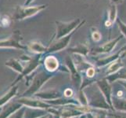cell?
<instances>
[{
    "instance_id": "39",
    "label": "cell",
    "mask_w": 126,
    "mask_h": 118,
    "mask_svg": "<svg viewBox=\"0 0 126 118\" xmlns=\"http://www.w3.org/2000/svg\"><path fill=\"white\" fill-rule=\"evenodd\" d=\"M79 118H87L86 117V114H82L79 117Z\"/></svg>"
},
{
    "instance_id": "41",
    "label": "cell",
    "mask_w": 126,
    "mask_h": 118,
    "mask_svg": "<svg viewBox=\"0 0 126 118\" xmlns=\"http://www.w3.org/2000/svg\"><path fill=\"white\" fill-rule=\"evenodd\" d=\"M0 24H1V19H0Z\"/></svg>"
},
{
    "instance_id": "35",
    "label": "cell",
    "mask_w": 126,
    "mask_h": 118,
    "mask_svg": "<svg viewBox=\"0 0 126 118\" xmlns=\"http://www.w3.org/2000/svg\"><path fill=\"white\" fill-rule=\"evenodd\" d=\"M34 1V0H26L24 4V6H30V4L32 3Z\"/></svg>"
},
{
    "instance_id": "20",
    "label": "cell",
    "mask_w": 126,
    "mask_h": 118,
    "mask_svg": "<svg viewBox=\"0 0 126 118\" xmlns=\"http://www.w3.org/2000/svg\"><path fill=\"white\" fill-rule=\"evenodd\" d=\"M47 48L39 41H32L28 43V50L33 52V53L38 54H46L47 51Z\"/></svg>"
},
{
    "instance_id": "4",
    "label": "cell",
    "mask_w": 126,
    "mask_h": 118,
    "mask_svg": "<svg viewBox=\"0 0 126 118\" xmlns=\"http://www.w3.org/2000/svg\"><path fill=\"white\" fill-rule=\"evenodd\" d=\"M23 40L22 35L20 30H15L12 35L5 39L0 40V48H14L26 50L28 49V46H24L21 43Z\"/></svg>"
},
{
    "instance_id": "38",
    "label": "cell",
    "mask_w": 126,
    "mask_h": 118,
    "mask_svg": "<svg viewBox=\"0 0 126 118\" xmlns=\"http://www.w3.org/2000/svg\"><path fill=\"white\" fill-rule=\"evenodd\" d=\"M53 118H61V117H60L59 114H55V115H53Z\"/></svg>"
},
{
    "instance_id": "11",
    "label": "cell",
    "mask_w": 126,
    "mask_h": 118,
    "mask_svg": "<svg viewBox=\"0 0 126 118\" xmlns=\"http://www.w3.org/2000/svg\"><path fill=\"white\" fill-rule=\"evenodd\" d=\"M89 106L95 109H100V110H110L111 107L106 101V98L99 91L98 92H95L92 95L91 98L89 100Z\"/></svg>"
},
{
    "instance_id": "10",
    "label": "cell",
    "mask_w": 126,
    "mask_h": 118,
    "mask_svg": "<svg viewBox=\"0 0 126 118\" xmlns=\"http://www.w3.org/2000/svg\"><path fill=\"white\" fill-rule=\"evenodd\" d=\"M18 102L24 105V106L28 108H35V109H44L47 110L52 106V105L49 104L48 102L43 101L41 99H34L32 97H21Z\"/></svg>"
},
{
    "instance_id": "37",
    "label": "cell",
    "mask_w": 126,
    "mask_h": 118,
    "mask_svg": "<svg viewBox=\"0 0 126 118\" xmlns=\"http://www.w3.org/2000/svg\"><path fill=\"white\" fill-rule=\"evenodd\" d=\"M43 118H53V115L51 114V113H48V114L46 115Z\"/></svg>"
},
{
    "instance_id": "34",
    "label": "cell",
    "mask_w": 126,
    "mask_h": 118,
    "mask_svg": "<svg viewBox=\"0 0 126 118\" xmlns=\"http://www.w3.org/2000/svg\"><path fill=\"white\" fill-rule=\"evenodd\" d=\"M124 2V0H110V4H114V5H118L121 4Z\"/></svg>"
},
{
    "instance_id": "19",
    "label": "cell",
    "mask_w": 126,
    "mask_h": 118,
    "mask_svg": "<svg viewBox=\"0 0 126 118\" xmlns=\"http://www.w3.org/2000/svg\"><path fill=\"white\" fill-rule=\"evenodd\" d=\"M68 52L74 54H79L83 57H87V55L90 53V50L89 47L85 43H78L76 46L69 48Z\"/></svg>"
},
{
    "instance_id": "13",
    "label": "cell",
    "mask_w": 126,
    "mask_h": 118,
    "mask_svg": "<svg viewBox=\"0 0 126 118\" xmlns=\"http://www.w3.org/2000/svg\"><path fill=\"white\" fill-rule=\"evenodd\" d=\"M34 96L35 98H39L41 100H44V101L46 100V102L50 101V100H54V99L62 97V95L60 94V91L54 90V89L46 90V91H38V92H37Z\"/></svg>"
},
{
    "instance_id": "30",
    "label": "cell",
    "mask_w": 126,
    "mask_h": 118,
    "mask_svg": "<svg viewBox=\"0 0 126 118\" xmlns=\"http://www.w3.org/2000/svg\"><path fill=\"white\" fill-rule=\"evenodd\" d=\"M92 38L93 39V41L99 42V41H100V39L102 38V36H101V34L99 33V32L97 31V30L95 28L94 31L92 32Z\"/></svg>"
},
{
    "instance_id": "18",
    "label": "cell",
    "mask_w": 126,
    "mask_h": 118,
    "mask_svg": "<svg viewBox=\"0 0 126 118\" xmlns=\"http://www.w3.org/2000/svg\"><path fill=\"white\" fill-rule=\"evenodd\" d=\"M47 110L44 109H35V108H29L26 109L24 113V118H40L48 114Z\"/></svg>"
},
{
    "instance_id": "6",
    "label": "cell",
    "mask_w": 126,
    "mask_h": 118,
    "mask_svg": "<svg viewBox=\"0 0 126 118\" xmlns=\"http://www.w3.org/2000/svg\"><path fill=\"white\" fill-rule=\"evenodd\" d=\"M42 58V54H36L34 57L31 58V60L29 62H27V65L24 67V69L22 73L20 74V76L17 77L15 81L12 84V86H14L16 84H17L20 80H22L24 77L28 76V75H30L31 73H32L35 69L39 66V65L41 63V60Z\"/></svg>"
},
{
    "instance_id": "15",
    "label": "cell",
    "mask_w": 126,
    "mask_h": 118,
    "mask_svg": "<svg viewBox=\"0 0 126 118\" xmlns=\"http://www.w3.org/2000/svg\"><path fill=\"white\" fill-rule=\"evenodd\" d=\"M24 106V105L20 103L18 101L16 102L9 103L7 106L4 108L2 113H0V118H8L10 117L13 113H14L18 110Z\"/></svg>"
},
{
    "instance_id": "1",
    "label": "cell",
    "mask_w": 126,
    "mask_h": 118,
    "mask_svg": "<svg viewBox=\"0 0 126 118\" xmlns=\"http://www.w3.org/2000/svg\"><path fill=\"white\" fill-rule=\"evenodd\" d=\"M85 22V20L81 21L80 18L74 19L71 21H69V22H62V21H56V34L53 37L54 39H52V41L56 40V39H59L60 38L67 36V35L71 33L78 28H80L81 26L84 25Z\"/></svg>"
},
{
    "instance_id": "32",
    "label": "cell",
    "mask_w": 126,
    "mask_h": 118,
    "mask_svg": "<svg viewBox=\"0 0 126 118\" xmlns=\"http://www.w3.org/2000/svg\"><path fill=\"white\" fill-rule=\"evenodd\" d=\"M73 94H74V91L71 88H67L63 91V95H64V97H66V98H72Z\"/></svg>"
},
{
    "instance_id": "28",
    "label": "cell",
    "mask_w": 126,
    "mask_h": 118,
    "mask_svg": "<svg viewBox=\"0 0 126 118\" xmlns=\"http://www.w3.org/2000/svg\"><path fill=\"white\" fill-rule=\"evenodd\" d=\"M25 110H26V106H22L20 110H18L16 112H15L14 113L8 118H23L24 116V113H25Z\"/></svg>"
},
{
    "instance_id": "29",
    "label": "cell",
    "mask_w": 126,
    "mask_h": 118,
    "mask_svg": "<svg viewBox=\"0 0 126 118\" xmlns=\"http://www.w3.org/2000/svg\"><path fill=\"white\" fill-rule=\"evenodd\" d=\"M116 22L118 25V28L120 29V31L121 32V34L126 38V24L124 22V21H121L120 18H117Z\"/></svg>"
},
{
    "instance_id": "14",
    "label": "cell",
    "mask_w": 126,
    "mask_h": 118,
    "mask_svg": "<svg viewBox=\"0 0 126 118\" xmlns=\"http://www.w3.org/2000/svg\"><path fill=\"white\" fill-rule=\"evenodd\" d=\"M44 66L46 70L49 72H53L60 68L58 59L53 55H48L44 59Z\"/></svg>"
},
{
    "instance_id": "33",
    "label": "cell",
    "mask_w": 126,
    "mask_h": 118,
    "mask_svg": "<svg viewBox=\"0 0 126 118\" xmlns=\"http://www.w3.org/2000/svg\"><path fill=\"white\" fill-rule=\"evenodd\" d=\"M1 24L3 26H5V27H8V26H10V19L6 17H3L1 20Z\"/></svg>"
},
{
    "instance_id": "22",
    "label": "cell",
    "mask_w": 126,
    "mask_h": 118,
    "mask_svg": "<svg viewBox=\"0 0 126 118\" xmlns=\"http://www.w3.org/2000/svg\"><path fill=\"white\" fill-rule=\"evenodd\" d=\"M6 66L11 68L13 70L16 71V72L18 73H22L24 69V67L22 65L21 62L18 59H15V58H10L9 59L8 61L6 62V64H5Z\"/></svg>"
},
{
    "instance_id": "2",
    "label": "cell",
    "mask_w": 126,
    "mask_h": 118,
    "mask_svg": "<svg viewBox=\"0 0 126 118\" xmlns=\"http://www.w3.org/2000/svg\"><path fill=\"white\" fill-rule=\"evenodd\" d=\"M53 77V72H49L46 70L38 72L35 74V76H34L31 86L25 92L23 93L22 97H32V95H34L37 92H38V91L42 88V86Z\"/></svg>"
},
{
    "instance_id": "17",
    "label": "cell",
    "mask_w": 126,
    "mask_h": 118,
    "mask_svg": "<svg viewBox=\"0 0 126 118\" xmlns=\"http://www.w3.org/2000/svg\"><path fill=\"white\" fill-rule=\"evenodd\" d=\"M49 104L52 106H68L71 104H80L78 99H74L72 98H66V97H60L59 98H56L54 100H50V101H47Z\"/></svg>"
},
{
    "instance_id": "23",
    "label": "cell",
    "mask_w": 126,
    "mask_h": 118,
    "mask_svg": "<svg viewBox=\"0 0 126 118\" xmlns=\"http://www.w3.org/2000/svg\"><path fill=\"white\" fill-rule=\"evenodd\" d=\"M105 78L110 83V84H112L113 82H115L117 80H126V69L125 68H122L117 72L107 76Z\"/></svg>"
},
{
    "instance_id": "24",
    "label": "cell",
    "mask_w": 126,
    "mask_h": 118,
    "mask_svg": "<svg viewBox=\"0 0 126 118\" xmlns=\"http://www.w3.org/2000/svg\"><path fill=\"white\" fill-rule=\"evenodd\" d=\"M112 104L114 110L119 112H126V99L112 96Z\"/></svg>"
},
{
    "instance_id": "26",
    "label": "cell",
    "mask_w": 126,
    "mask_h": 118,
    "mask_svg": "<svg viewBox=\"0 0 126 118\" xmlns=\"http://www.w3.org/2000/svg\"><path fill=\"white\" fill-rule=\"evenodd\" d=\"M87 118H107V111L106 110H100V109H95L93 113H86Z\"/></svg>"
},
{
    "instance_id": "21",
    "label": "cell",
    "mask_w": 126,
    "mask_h": 118,
    "mask_svg": "<svg viewBox=\"0 0 126 118\" xmlns=\"http://www.w3.org/2000/svg\"><path fill=\"white\" fill-rule=\"evenodd\" d=\"M124 67H125V65L122 62V60H121V58H119L118 59L114 61V62H112L111 64L109 65V67L107 68V71H106L107 76H109L113 73H115L118 70H120L121 69H122Z\"/></svg>"
},
{
    "instance_id": "7",
    "label": "cell",
    "mask_w": 126,
    "mask_h": 118,
    "mask_svg": "<svg viewBox=\"0 0 126 118\" xmlns=\"http://www.w3.org/2000/svg\"><path fill=\"white\" fill-rule=\"evenodd\" d=\"M65 65H67V67L69 69V73H70V75H71V81L73 83V84L75 85L77 88L79 89L81 85L82 79L83 78L81 76V74L79 71V69H77L76 65L71 57L70 56L66 57V58H65Z\"/></svg>"
},
{
    "instance_id": "25",
    "label": "cell",
    "mask_w": 126,
    "mask_h": 118,
    "mask_svg": "<svg viewBox=\"0 0 126 118\" xmlns=\"http://www.w3.org/2000/svg\"><path fill=\"white\" fill-rule=\"evenodd\" d=\"M17 90H18V86H14V87H12L6 94H4L2 97L0 98V106H4V105L6 104L13 97L16 96L17 93Z\"/></svg>"
},
{
    "instance_id": "40",
    "label": "cell",
    "mask_w": 126,
    "mask_h": 118,
    "mask_svg": "<svg viewBox=\"0 0 126 118\" xmlns=\"http://www.w3.org/2000/svg\"><path fill=\"white\" fill-rule=\"evenodd\" d=\"M80 117V116H79ZM79 117H71V118H79Z\"/></svg>"
},
{
    "instance_id": "9",
    "label": "cell",
    "mask_w": 126,
    "mask_h": 118,
    "mask_svg": "<svg viewBox=\"0 0 126 118\" xmlns=\"http://www.w3.org/2000/svg\"><path fill=\"white\" fill-rule=\"evenodd\" d=\"M96 85L99 90L101 91V93L106 98V101L110 105L111 110H114L112 104V86L111 84L108 81L106 78L101 79L99 80H96Z\"/></svg>"
},
{
    "instance_id": "31",
    "label": "cell",
    "mask_w": 126,
    "mask_h": 118,
    "mask_svg": "<svg viewBox=\"0 0 126 118\" xmlns=\"http://www.w3.org/2000/svg\"><path fill=\"white\" fill-rule=\"evenodd\" d=\"M95 74V69L93 66L89 67L88 69L86 70V76L89 78H93Z\"/></svg>"
},
{
    "instance_id": "36",
    "label": "cell",
    "mask_w": 126,
    "mask_h": 118,
    "mask_svg": "<svg viewBox=\"0 0 126 118\" xmlns=\"http://www.w3.org/2000/svg\"><path fill=\"white\" fill-rule=\"evenodd\" d=\"M120 58H121V59L124 58H126V47H125V49L124 50V51L122 52V53H121Z\"/></svg>"
},
{
    "instance_id": "42",
    "label": "cell",
    "mask_w": 126,
    "mask_h": 118,
    "mask_svg": "<svg viewBox=\"0 0 126 118\" xmlns=\"http://www.w3.org/2000/svg\"><path fill=\"white\" fill-rule=\"evenodd\" d=\"M45 117V116H44ZM40 117V118H43V117Z\"/></svg>"
},
{
    "instance_id": "12",
    "label": "cell",
    "mask_w": 126,
    "mask_h": 118,
    "mask_svg": "<svg viewBox=\"0 0 126 118\" xmlns=\"http://www.w3.org/2000/svg\"><path fill=\"white\" fill-rule=\"evenodd\" d=\"M125 47H123L122 48H121V50H118L117 53L114 54H111L109 56H107V57H104V58H99L96 60L95 62V65L96 67L98 68H101V67H104L106 65H109L110 64H111L112 62H114V61H116L117 59H118L120 57L121 53L124 51V50L125 49Z\"/></svg>"
},
{
    "instance_id": "3",
    "label": "cell",
    "mask_w": 126,
    "mask_h": 118,
    "mask_svg": "<svg viewBox=\"0 0 126 118\" xmlns=\"http://www.w3.org/2000/svg\"><path fill=\"white\" fill-rule=\"evenodd\" d=\"M48 4H43L39 6H16L14 9L13 19L15 21H23L29 17L36 15L39 12L46 9Z\"/></svg>"
},
{
    "instance_id": "8",
    "label": "cell",
    "mask_w": 126,
    "mask_h": 118,
    "mask_svg": "<svg viewBox=\"0 0 126 118\" xmlns=\"http://www.w3.org/2000/svg\"><path fill=\"white\" fill-rule=\"evenodd\" d=\"M124 37L122 34L121 36H118V37H116L114 39H111V40L108 41L105 43L102 46L95 47H93L92 50H90V54L92 55H96V54H110L112 50L114 49V47L116 45L118 44V42L121 40V39Z\"/></svg>"
},
{
    "instance_id": "27",
    "label": "cell",
    "mask_w": 126,
    "mask_h": 118,
    "mask_svg": "<svg viewBox=\"0 0 126 118\" xmlns=\"http://www.w3.org/2000/svg\"><path fill=\"white\" fill-rule=\"evenodd\" d=\"M78 100H79L81 105H84V106H88L89 105V99L85 94L84 91H79V93H78Z\"/></svg>"
},
{
    "instance_id": "16",
    "label": "cell",
    "mask_w": 126,
    "mask_h": 118,
    "mask_svg": "<svg viewBox=\"0 0 126 118\" xmlns=\"http://www.w3.org/2000/svg\"><path fill=\"white\" fill-rule=\"evenodd\" d=\"M117 18H118V9H117V5L114 4H110L109 8L107 10V19L105 22L106 28H110L113 25Z\"/></svg>"
},
{
    "instance_id": "5",
    "label": "cell",
    "mask_w": 126,
    "mask_h": 118,
    "mask_svg": "<svg viewBox=\"0 0 126 118\" xmlns=\"http://www.w3.org/2000/svg\"><path fill=\"white\" fill-rule=\"evenodd\" d=\"M79 28H78L77 29L75 30V31H73L71 33H70L66 36L52 42L47 48V51H46V54H53V53H55V52H59V51H61L64 49H66V47L69 45V43H70L74 34L76 32V31Z\"/></svg>"
}]
</instances>
